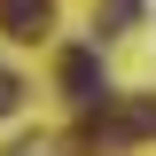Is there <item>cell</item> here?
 Returning a JSON list of instances; mask_svg holds the SVG:
<instances>
[{"label": "cell", "instance_id": "7a4b0ae2", "mask_svg": "<svg viewBox=\"0 0 156 156\" xmlns=\"http://www.w3.org/2000/svg\"><path fill=\"white\" fill-rule=\"evenodd\" d=\"M47 16H55L47 0H0V31H8V39H39Z\"/></svg>", "mask_w": 156, "mask_h": 156}, {"label": "cell", "instance_id": "277c9868", "mask_svg": "<svg viewBox=\"0 0 156 156\" xmlns=\"http://www.w3.org/2000/svg\"><path fill=\"white\" fill-rule=\"evenodd\" d=\"M16 101H23V86H16V78H0V117L16 109Z\"/></svg>", "mask_w": 156, "mask_h": 156}, {"label": "cell", "instance_id": "3957f363", "mask_svg": "<svg viewBox=\"0 0 156 156\" xmlns=\"http://www.w3.org/2000/svg\"><path fill=\"white\" fill-rule=\"evenodd\" d=\"M140 16V0H109V8H101V31H109V23H133Z\"/></svg>", "mask_w": 156, "mask_h": 156}, {"label": "cell", "instance_id": "6da1fadb", "mask_svg": "<svg viewBox=\"0 0 156 156\" xmlns=\"http://www.w3.org/2000/svg\"><path fill=\"white\" fill-rule=\"evenodd\" d=\"M62 94H70L78 109H101V101H109V78H101V47H70V55H62Z\"/></svg>", "mask_w": 156, "mask_h": 156}]
</instances>
